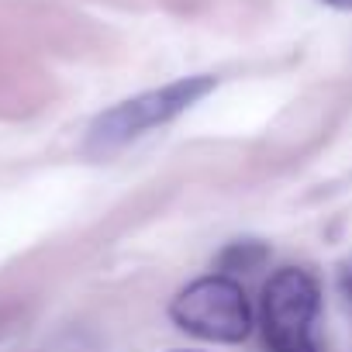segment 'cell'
<instances>
[{"label":"cell","mask_w":352,"mask_h":352,"mask_svg":"<svg viewBox=\"0 0 352 352\" xmlns=\"http://www.w3.org/2000/svg\"><path fill=\"white\" fill-rule=\"evenodd\" d=\"M211 90H214V76H187V80L166 83L159 90H145L131 100H121L90 124L87 148L97 152V155L124 148L128 142L142 138L145 131H152V128H159L173 118H180L187 107H194Z\"/></svg>","instance_id":"6da1fadb"},{"label":"cell","mask_w":352,"mask_h":352,"mask_svg":"<svg viewBox=\"0 0 352 352\" xmlns=\"http://www.w3.org/2000/svg\"><path fill=\"white\" fill-rule=\"evenodd\" d=\"M169 318L204 342H242L252 331V307L232 276H201L169 304Z\"/></svg>","instance_id":"7a4b0ae2"},{"label":"cell","mask_w":352,"mask_h":352,"mask_svg":"<svg viewBox=\"0 0 352 352\" xmlns=\"http://www.w3.org/2000/svg\"><path fill=\"white\" fill-rule=\"evenodd\" d=\"M321 311L318 283L307 270L287 266L263 287V335L273 352H318L314 321Z\"/></svg>","instance_id":"3957f363"},{"label":"cell","mask_w":352,"mask_h":352,"mask_svg":"<svg viewBox=\"0 0 352 352\" xmlns=\"http://www.w3.org/2000/svg\"><path fill=\"white\" fill-rule=\"evenodd\" d=\"M266 259V245H259V242H235V245H228L225 252H221V270H228V273H249V270H256L259 263Z\"/></svg>","instance_id":"277c9868"},{"label":"cell","mask_w":352,"mask_h":352,"mask_svg":"<svg viewBox=\"0 0 352 352\" xmlns=\"http://www.w3.org/2000/svg\"><path fill=\"white\" fill-rule=\"evenodd\" d=\"M342 294H345V300L352 304V263H349L345 273H342Z\"/></svg>","instance_id":"5b68a950"},{"label":"cell","mask_w":352,"mask_h":352,"mask_svg":"<svg viewBox=\"0 0 352 352\" xmlns=\"http://www.w3.org/2000/svg\"><path fill=\"white\" fill-rule=\"evenodd\" d=\"M321 4H328L335 11H352V0H321Z\"/></svg>","instance_id":"8992f818"}]
</instances>
